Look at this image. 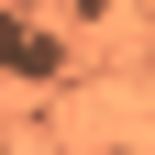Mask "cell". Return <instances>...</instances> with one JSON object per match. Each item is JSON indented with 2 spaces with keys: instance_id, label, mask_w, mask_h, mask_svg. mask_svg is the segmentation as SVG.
<instances>
[{
  "instance_id": "obj_1",
  "label": "cell",
  "mask_w": 155,
  "mask_h": 155,
  "mask_svg": "<svg viewBox=\"0 0 155 155\" xmlns=\"http://www.w3.org/2000/svg\"><path fill=\"white\" fill-rule=\"evenodd\" d=\"M55 55H67V45H45V33H22L11 11H0V67H11V78H45Z\"/></svg>"
},
{
  "instance_id": "obj_2",
  "label": "cell",
  "mask_w": 155,
  "mask_h": 155,
  "mask_svg": "<svg viewBox=\"0 0 155 155\" xmlns=\"http://www.w3.org/2000/svg\"><path fill=\"white\" fill-rule=\"evenodd\" d=\"M0 155H11V144H0Z\"/></svg>"
}]
</instances>
